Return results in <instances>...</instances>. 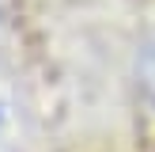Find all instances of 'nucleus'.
Returning <instances> with one entry per match:
<instances>
[{"label":"nucleus","instance_id":"f257e3e1","mask_svg":"<svg viewBox=\"0 0 155 152\" xmlns=\"http://www.w3.org/2000/svg\"><path fill=\"white\" fill-rule=\"evenodd\" d=\"M136 72H140V84L155 95V38L140 50V61H136Z\"/></svg>","mask_w":155,"mask_h":152}]
</instances>
